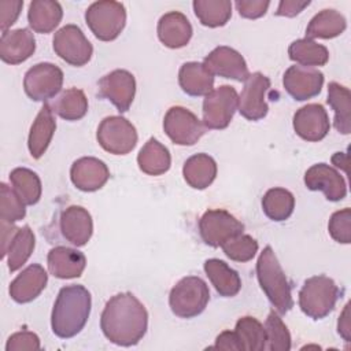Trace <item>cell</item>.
<instances>
[{"instance_id": "8fae6325", "label": "cell", "mask_w": 351, "mask_h": 351, "mask_svg": "<svg viewBox=\"0 0 351 351\" xmlns=\"http://www.w3.org/2000/svg\"><path fill=\"white\" fill-rule=\"evenodd\" d=\"M244 225L229 211L217 208L207 210L199 219V233L204 244L210 247H221L232 237L241 234Z\"/></svg>"}, {"instance_id": "8992f818", "label": "cell", "mask_w": 351, "mask_h": 351, "mask_svg": "<svg viewBox=\"0 0 351 351\" xmlns=\"http://www.w3.org/2000/svg\"><path fill=\"white\" fill-rule=\"evenodd\" d=\"M85 22L97 40L112 41L126 25L125 5L114 0L95 1L85 11Z\"/></svg>"}, {"instance_id": "83f0119b", "label": "cell", "mask_w": 351, "mask_h": 351, "mask_svg": "<svg viewBox=\"0 0 351 351\" xmlns=\"http://www.w3.org/2000/svg\"><path fill=\"white\" fill-rule=\"evenodd\" d=\"M63 16L62 5L52 0H33L27 10L29 26L36 33H51L58 27Z\"/></svg>"}, {"instance_id": "d590c367", "label": "cell", "mask_w": 351, "mask_h": 351, "mask_svg": "<svg viewBox=\"0 0 351 351\" xmlns=\"http://www.w3.org/2000/svg\"><path fill=\"white\" fill-rule=\"evenodd\" d=\"M295 208V197L285 188H270L262 197L265 215L276 222L288 219Z\"/></svg>"}, {"instance_id": "7c38bea8", "label": "cell", "mask_w": 351, "mask_h": 351, "mask_svg": "<svg viewBox=\"0 0 351 351\" xmlns=\"http://www.w3.org/2000/svg\"><path fill=\"white\" fill-rule=\"evenodd\" d=\"M63 85V71L53 63L43 62L30 67L23 78L25 93L34 101L55 97Z\"/></svg>"}, {"instance_id": "cb8c5ba5", "label": "cell", "mask_w": 351, "mask_h": 351, "mask_svg": "<svg viewBox=\"0 0 351 351\" xmlns=\"http://www.w3.org/2000/svg\"><path fill=\"white\" fill-rule=\"evenodd\" d=\"M47 263L48 270L53 277L69 280L77 278L84 273L86 258L81 251L75 248L58 245L48 252Z\"/></svg>"}, {"instance_id": "e0dca14e", "label": "cell", "mask_w": 351, "mask_h": 351, "mask_svg": "<svg viewBox=\"0 0 351 351\" xmlns=\"http://www.w3.org/2000/svg\"><path fill=\"white\" fill-rule=\"evenodd\" d=\"M292 125L295 133L300 138L311 143H317L325 138L330 129L326 110L324 108V106L317 103L300 107L293 114Z\"/></svg>"}, {"instance_id": "f546056e", "label": "cell", "mask_w": 351, "mask_h": 351, "mask_svg": "<svg viewBox=\"0 0 351 351\" xmlns=\"http://www.w3.org/2000/svg\"><path fill=\"white\" fill-rule=\"evenodd\" d=\"M346 27L347 21L343 14L333 8H325L310 19L306 27V38H335L340 36Z\"/></svg>"}, {"instance_id": "7bdbcfd3", "label": "cell", "mask_w": 351, "mask_h": 351, "mask_svg": "<svg viewBox=\"0 0 351 351\" xmlns=\"http://www.w3.org/2000/svg\"><path fill=\"white\" fill-rule=\"evenodd\" d=\"M328 232L335 241L350 244L351 243V210L343 208L333 213L328 223Z\"/></svg>"}, {"instance_id": "1f68e13d", "label": "cell", "mask_w": 351, "mask_h": 351, "mask_svg": "<svg viewBox=\"0 0 351 351\" xmlns=\"http://www.w3.org/2000/svg\"><path fill=\"white\" fill-rule=\"evenodd\" d=\"M328 104L335 112L333 125L341 134H350L351 132V93L348 88L339 82H329L328 85Z\"/></svg>"}, {"instance_id": "7dc6e473", "label": "cell", "mask_w": 351, "mask_h": 351, "mask_svg": "<svg viewBox=\"0 0 351 351\" xmlns=\"http://www.w3.org/2000/svg\"><path fill=\"white\" fill-rule=\"evenodd\" d=\"M307 5H310V1H296V0H282L278 3L276 15L278 16H296L298 14H300Z\"/></svg>"}, {"instance_id": "277c9868", "label": "cell", "mask_w": 351, "mask_h": 351, "mask_svg": "<svg viewBox=\"0 0 351 351\" xmlns=\"http://www.w3.org/2000/svg\"><path fill=\"white\" fill-rule=\"evenodd\" d=\"M341 291L324 274L307 278L299 291V307L313 319H322L333 311Z\"/></svg>"}, {"instance_id": "7a4b0ae2", "label": "cell", "mask_w": 351, "mask_h": 351, "mask_svg": "<svg viewBox=\"0 0 351 351\" xmlns=\"http://www.w3.org/2000/svg\"><path fill=\"white\" fill-rule=\"evenodd\" d=\"M92 308L90 292L80 284L60 288L51 314L52 332L59 339H71L88 322Z\"/></svg>"}, {"instance_id": "2e32d148", "label": "cell", "mask_w": 351, "mask_h": 351, "mask_svg": "<svg viewBox=\"0 0 351 351\" xmlns=\"http://www.w3.org/2000/svg\"><path fill=\"white\" fill-rule=\"evenodd\" d=\"M203 64L213 75L230 78L234 81H245L250 75L248 66L243 55L234 48L219 45L214 48L203 60Z\"/></svg>"}, {"instance_id": "f6af8a7d", "label": "cell", "mask_w": 351, "mask_h": 351, "mask_svg": "<svg viewBox=\"0 0 351 351\" xmlns=\"http://www.w3.org/2000/svg\"><path fill=\"white\" fill-rule=\"evenodd\" d=\"M239 15L247 19H256L266 14L270 1L267 0H237L234 3Z\"/></svg>"}, {"instance_id": "d6a6232c", "label": "cell", "mask_w": 351, "mask_h": 351, "mask_svg": "<svg viewBox=\"0 0 351 351\" xmlns=\"http://www.w3.org/2000/svg\"><path fill=\"white\" fill-rule=\"evenodd\" d=\"M34 245H36V237L30 226L25 225L22 228H18L5 252L10 271L19 270L27 262V259L30 258L34 250Z\"/></svg>"}, {"instance_id": "9c48e42d", "label": "cell", "mask_w": 351, "mask_h": 351, "mask_svg": "<svg viewBox=\"0 0 351 351\" xmlns=\"http://www.w3.org/2000/svg\"><path fill=\"white\" fill-rule=\"evenodd\" d=\"M55 53L66 63L81 67L85 66L92 55L93 47L77 25H66L55 32L52 38Z\"/></svg>"}, {"instance_id": "4316f807", "label": "cell", "mask_w": 351, "mask_h": 351, "mask_svg": "<svg viewBox=\"0 0 351 351\" xmlns=\"http://www.w3.org/2000/svg\"><path fill=\"white\" fill-rule=\"evenodd\" d=\"M178 84L189 96H206L214 88V75L200 62H186L180 67Z\"/></svg>"}, {"instance_id": "6da1fadb", "label": "cell", "mask_w": 351, "mask_h": 351, "mask_svg": "<svg viewBox=\"0 0 351 351\" xmlns=\"http://www.w3.org/2000/svg\"><path fill=\"white\" fill-rule=\"evenodd\" d=\"M100 329L106 339L117 346H136L147 333L148 311L133 293H117L107 300L101 311Z\"/></svg>"}, {"instance_id": "f1b7e54d", "label": "cell", "mask_w": 351, "mask_h": 351, "mask_svg": "<svg viewBox=\"0 0 351 351\" xmlns=\"http://www.w3.org/2000/svg\"><path fill=\"white\" fill-rule=\"evenodd\" d=\"M182 176L191 188L206 189L217 177V162L207 154L192 155L184 163Z\"/></svg>"}, {"instance_id": "b9f144b4", "label": "cell", "mask_w": 351, "mask_h": 351, "mask_svg": "<svg viewBox=\"0 0 351 351\" xmlns=\"http://www.w3.org/2000/svg\"><path fill=\"white\" fill-rule=\"evenodd\" d=\"M19 195L5 182L0 184V219L7 222H18L25 218L26 208Z\"/></svg>"}, {"instance_id": "5bb4252c", "label": "cell", "mask_w": 351, "mask_h": 351, "mask_svg": "<svg viewBox=\"0 0 351 351\" xmlns=\"http://www.w3.org/2000/svg\"><path fill=\"white\" fill-rule=\"evenodd\" d=\"M136 95L134 75L123 69L112 70L99 80V96L111 101L119 112H126Z\"/></svg>"}, {"instance_id": "d4e9b609", "label": "cell", "mask_w": 351, "mask_h": 351, "mask_svg": "<svg viewBox=\"0 0 351 351\" xmlns=\"http://www.w3.org/2000/svg\"><path fill=\"white\" fill-rule=\"evenodd\" d=\"M56 130V121L51 104H44L33 121L27 137V148L34 159H40L51 144Z\"/></svg>"}, {"instance_id": "ac0fdd59", "label": "cell", "mask_w": 351, "mask_h": 351, "mask_svg": "<svg viewBox=\"0 0 351 351\" xmlns=\"http://www.w3.org/2000/svg\"><path fill=\"white\" fill-rule=\"evenodd\" d=\"M304 185L310 191H321L330 202H339L347 195L346 180L335 167L326 163H317L307 169Z\"/></svg>"}, {"instance_id": "f35d334b", "label": "cell", "mask_w": 351, "mask_h": 351, "mask_svg": "<svg viewBox=\"0 0 351 351\" xmlns=\"http://www.w3.org/2000/svg\"><path fill=\"white\" fill-rule=\"evenodd\" d=\"M241 351H263L266 348L265 326L254 317H241L234 326Z\"/></svg>"}, {"instance_id": "74e56055", "label": "cell", "mask_w": 351, "mask_h": 351, "mask_svg": "<svg viewBox=\"0 0 351 351\" xmlns=\"http://www.w3.org/2000/svg\"><path fill=\"white\" fill-rule=\"evenodd\" d=\"M10 181L14 191L19 195L26 206L38 203L43 186L37 173L26 167H16L10 173Z\"/></svg>"}, {"instance_id": "ab89813d", "label": "cell", "mask_w": 351, "mask_h": 351, "mask_svg": "<svg viewBox=\"0 0 351 351\" xmlns=\"http://www.w3.org/2000/svg\"><path fill=\"white\" fill-rule=\"evenodd\" d=\"M266 348L269 351H289L291 350V333L287 325L282 322L277 311H270L265 322Z\"/></svg>"}, {"instance_id": "484cf974", "label": "cell", "mask_w": 351, "mask_h": 351, "mask_svg": "<svg viewBox=\"0 0 351 351\" xmlns=\"http://www.w3.org/2000/svg\"><path fill=\"white\" fill-rule=\"evenodd\" d=\"M204 271L215 288L217 293L223 298H233L241 289V278L225 261L211 258L204 262Z\"/></svg>"}, {"instance_id": "30bf717a", "label": "cell", "mask_w": 351, "mask_h": 351, "mask_svg": "<svg viewBox=\"0 0 351 351\" xmlns=\"http://www.w3.org/2000/svg\"><path fill=\"white\" fill-rule=\"evenodd\" d=\"M163 130L177 145H193L206 133L207 128L192 111L185 107H170L163 119Z\"/></svg>"}, {"instance_id": "8d00e7d4", "label": "cell", "mask_w": 351, "mask_h": 351, "mask_svg": "<svg viewBox=\"0 0 351 351\" xmlns=\"http://www.w3.org/2000/svg\"><path fill=\"white\" fill-rule=\"evenodd\" d=\"M53 112L66 121H78L88 112V99L84 90L69 88L63 90L51 106Z\"/></svg>"}, {"instance_id": "f907efd6", "label": "cell", "mask_w": 351, "mask_h": 351, "mask_svg": "<svg viewBox=\"0 0 351 351\" xmlns=\"http://www.w3.org/2000/svg\"><path fill=\"white\" fill-rule=\"evenodd\" d=\"M16 226L12 222H7L1 219V256H5L8 244L14 236V233L16 232Z\"/></svg>"}, {"instance_id": "4fadbf2b", "label": "cell", "mask_w": 351, "mask_h": 351, "mask_svg": "<svg viewBox=\"0 0 351 351\" xmlns=\"http://www.w3.org/2000/svg\"><path fill=\"white\" fill-rule=\"evenodd\" d=\"M270 89V80L265 74L255 71L244 81V88L239 96V112L248 121H259L267 115L269 106L266 93Z\"/></svg>"}, {"instance_id": "3957f363", "label": "cell", "mask_w": 351, "mask_h": 351, "mask_svg": "<svg viewBox=\"0 0 351 351\" xmlns=\"http://www.w3.org/2000/svg\"><path fill=\"white\" fill-rule=\"evenodd\" d=\"M256 278L266 298L278 314L293 307L292 287L270 245H266L256 261Z\"/></svg>"}, {"instance_id": "d6986e66", "label": "cell", "mask_w": 351, "mask_h": 351, "mask_svg": "<svg viewBox=\"0 0 351 351\" xmlns=\"http://www.w3.org/2000/svg\"><path fill=\"white\" fill-rule=\"evenodd\" d=\"M70 178L77 189L95 192L106 185L110 178V170L103 160L95 156H82L71 165Z\"/></svg>"}, {"instance_id": "7402d4cb", "label": "cell", "mask_w": 351, "mask_h": 351, "mask_svg": "<svg viewBox=\"0 0 351 351\" xmlns=\"http://www.w3.org/2000/svg\"><path fill=\"white\" fill-rule=\"evenodd\" d=\"M34 51L36 38L29 29L22 27L1 33L0 58L4 63L19 64L27 60L34 53Z\"/></svg>"}, {"instance_id": "5b68a950", "label": "cell", "mask_w": 351, "mask_h": 351, "mask_svg": "<svg viewBox=\"0 0 351 351\" xmlns=\"http://www.w3.org/2000/svg\"><path fill=\"white\" fill-rule=\"evenodd\" d=\"M210 300L206 281L197 276L181 278L170 291L169 306L178 318H193L202 314Z\"/></svg>"}, {"instance_id": "4dcf8cb0", "label": "cell", "mask_w": 351, "mask_h": 351, "mask_svg": "<svg viewBox=\"0 0 351 351\" xmlns=\"http://www.w3.org/2000/svg\"><path fill=\"white\" fill-rule=\"evenodd\" d=\"M138 169L148 176L165 174L171 166V155L162 143L151 137L137 155Z\"/></svg>"}, {"instance_id": "9a60e30c", "label": "cell", "mask_w": 351, "mask_h": 351, "mask_svg": "<svg viewBox=\"0 0 351 351\" xmlns=\"http://www.w3.org/2000/svg\"><path fill=\"white\" fill-rule=\"evenodd\" d=\"M324 80V74L318 69L293 64L284 73L282 85L292 99L304 101L321 93Z\"/></svg>"}, {"instance_id": "603a6c76", "label": "cell", "mask_w": 351, "mask_h": 351, "mask_svg": "<svg viewBox=\"0 0 351 351\" xmlns=\"http://www.w3.org/2000/svg\"><path fill=\"white\" fill-rule=\"evenodd\" d=\"M158 38L159 41L171 49L185 47L193 33L189 19L180 11H170L160 16L158 21Z\"/></svg>"}, {"instance_id": "bcb514c9", "label": "cell", "mask_w": 351, "mask_h": 351, "mask_svg": "<svg viewBox=\"0 0 351 351\" xmlns=\"http://www.w3.org/2000/svg\"><path fill=\"white\" fill-rule=\"evenodd\" d=\"M23 7L22 0H3L0 1V27L1 32H7L14 25Z\"/></svg>"}, {"instance_id": "e575fe53", "label": "cell", "mask_w": 351, "mask_h": 351, "mask_svg": "<svg viewBox=\"0 0 351 351\" xmlns=\"http://www.w3.org/2000/svg\"><path fill=\"white\" fill-rule=\"evenodd\" d=\"M192 7L199 22L207 27L223 26L232 16L229 0H195Z\"/></svg>"}, {"instance_id": "ba28073f", "label": "cell", "mask_w": 351, "mask_h": 351, "mask_svg": "<svg viewBox=\"0 0 351 351\" xmlns=\"http://www.w3.org/2000/svg\"><path fill=\"white\" fill-rule=\"evenodd\" d=\"M239 107V96L233 86L221 85L203 100V123L207 129L221 130L229 126Z\"/></svg>"}, {"instance_id": "44dd1931", "label": "cell", "mask_w": 351, "mask_h": 351, "mask_svg": "<svg viewBox=\"0 0 351 351\" xmlns=\"http://www.w3.org/2000/svg\"><path fill=\"white\" fill-rule=\"evenodd\" d=\"M60 232L73 245H85L93 233V221L89 211L81 206H69L60 214Z\"/></svg>"}, {"instance_id": "ffe728a7", "label": "cell", "mask_w": 351, "mask_h": 351, "mask_svg": "<svg viewBox=\"0 0 351 351\" xmlns=\"http://www.w3.org/2000/svg\"><path fill=\"white\" fill-rule=\"evenodd\" d=\"M47 282L48 274L45 269L38 263H32L11 281L8 292L14 302L29 303L45 289Z\"/></svg>"}, {"instance_id": "c3c4849f", "label": "cell", "mask_w": 351, "mask_h": 351, "mask_svg": "<svg viewBox=\"0 0 351 351\" xmlns=\"http://www.w3.org/2000/svg\"><path fill=\"white\" fill-rule=\"evenodd\" d=\"M213 348L241 351V346L239 343V339H237L234 330H223L222 333H219L215 339V344L213 346Z\"/></svg>"}, {"instance_id": "52a82bcc", "label": "cell", "mask_w": 351, "mask_h": 351, "mask_svg": "<svg viewBox=\"0 0 351 351\" xmlns=\"http://www.w3.org/2000/svg\"><path fill=\"white\" fill-rule=\"evenodd\" d=\"M96 138L99 145L112 155H126L137 144L134 125L121 115L106 117L97 128Z\"/></svg>"}, {"instance_id": "ee69618b", "label": "cell", "mask_w": 351, "mask_h": 351, "mask_svg": "<svg viewBox=\"0 0 351 351\" xmlns=\"http://www.w3.org/2000/svg\"><path fill=\"white\" fill-rule=\"evenodd\" d=\"M40 337L30 330H21L11 335L7 340V351H22V350H40Z\"/></svg>"}, {"instance_id": "681fc988", "label": "cell", "mask_w": 351, "mask_h": 351, "mask_svg": "<svg viewBox=\"0 0 351 351\" xmlns=\"http://www.w3.org/2000/svg\"><path fill=\"white\" fill-rule=\"evenodd\" d=\"M337 332L339 335L346 340L350 341V333H351V325H350V303H347L344 306L343 313L339 317V322H337Z\"/></svg>"}, {"instance_id": "836d02e7", "label": "cell", "mask_w": 351, "mask_h": 351, "mask_svg": "<svg viewBox=\"0 0 351 351\" xmlns=\"http://www.w3.org/2000/svg\"><path fill=\"white\" fill-rule=\"evenodd\" d=\"M288 55L291 60L306 67L325 66L329 60L328 48L310 38H299L291 43Z\"/></svg>"}, {"instance_id": "60d3db41", "label": "cell", "mask_w": 351, "mask_h": 351, "mask_svg": "<svg viewBox=\"0 0 351 351\" xmlns=\"http://www.w3.org/2000/svg\"><path fill=\"white\" fill-rule=\"evenodd\" d=\"M223 254L234 262H248L258 252V241L250 234H237L221 245Z\"/></svg>"}]
</instances>
